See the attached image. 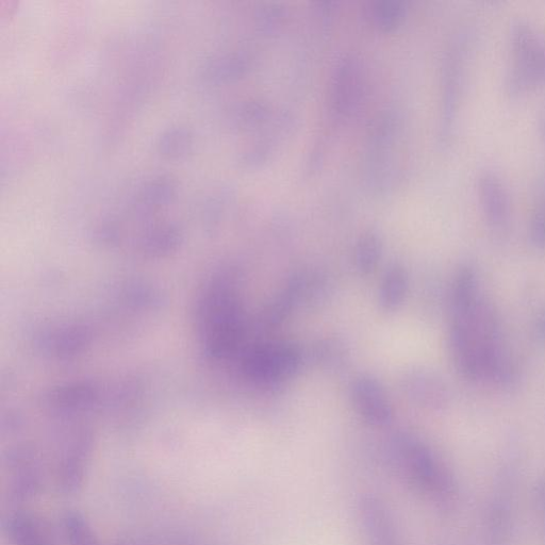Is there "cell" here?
Here are the masks:
<instances>
[{
	"label": "cell",
	"mask_w": 545,
	"mask_h": 545,
	"mask_svg": "<svg viewBox=\"0 0 545 545\" xmlns=\"http://www.w3.org/2000/svg\"><path fill=\"white\" fill-rule=\"evenodd\" d=\"M396 462L407 481L427 498L447 503L457 493V483L449 468L415 436L401 434L393 442Z\"/></svg>",
	"instance_id": "6da1fadb"
},
{
	"label": "cell",
	"mask_w": 545,
	"mask_h": 545,
	"mask_svg": "<svg viewBox=\"0 0 545 545\" xmlns=\"http://www.w3.org/2000/svg\"><path fill=\"white\" fill-rule=\"evenodd\" d=\"M303 360L302 349L294 343H267L246 355L243 369L254 382L274 385L288 381L299 372Z\"/></svg>",
	"instance_id": "7a4b0ae2"
},
{
	"label": "cell",
	"mask_w": 545,
	"mask_h": 545,
	"mask_svg": "<svg viewBox=\"0 0 545 545\" xmlns=\"http://www.w3.org/2000/svg\"><path fill=\"white\" fill-rule=\"evenodd\" d=\"M360 527L367 545H403L388 506L375 495H363L357 504Z\"/></svg>",
	"instance_id": "3957f363"
},
{
	"label": "cell",
	"mask_w": 545,
	"mask_h": 545,
	"mask_svg": "<svg viewBox=\"0 0 545 545\" xmlns=\"http://www.w3.org/2000/svg\"><path fill=\"white\" fill-rule=\"evenodd\" d=\"M351 399L359 416L374 426H386L393 419L388 395L377 378L370 374L358 376L351 387Z\"/></svg>",
	"instance_id": "277c9868"
},
{
	"label": "cell",
	"mask_w": 545,
	"mask_h": 545,
	"mask_svg": "<svg viewBox=\"0 0 545 545\" xmlns=\"http://www.w3.org/2000/svg\"><path fill=\"white\" fill-rule=\"evenodd\" d=\"M401 382L407 398L420 407L438 410L449 404L447 385L432 372L414 369L406 372Z\"/></svg>",
	"instance_id": "5b68a950"
},
{
	"label": "cell",
	"mask_w": 545,
	"mask_h": 545,
	"mask_svg": "<svg viewBox=\"0 0 545 545\" xmlns=\"http://www.w3.org/2000/svg\"><path fill=\"white\" fill-rule=\"evenodd\" d=\"M409 290V274L402 264L395 263L387 270L378 293V304L387 313L398 311Z\"/></svg>",
	"instance_id": "8992f818"
},
{
	"label": "cell",
	"mask_w": 545,
	"mask_h": 545,
	"mask_svg": "<svg viewBox=\"0 0 545 545\" xmlns=\"http://www.w3.org/2000/svg\"><path fill=\"white\" fill-rule=\"evenodd\" d=\"M505 494L495 495L488 507L486 531L491 545L508 542L513 527V508Z\"/></svg>",
	"instance_id": "52a82bcc"
},
{
	"label": "cell",
	"mask_w": 545,
	"mask_h": 545,
	"mask_svg": "<svg viewBox=\"0 0 545 545\" xmlns=\"http://www.w3.org/2000/svg\"><path fill=\"white\" fill-rule=\"evenodd\" d=\"M7 533L14 545H48L44 525L28 514H16L9 518Z\"/></svg>",
	"instance_id": "ba28073f"
},
{
	"label": "cell",
	"mask_w": 545,
	"mask_h": 545,
	"mask_svg": "<svg viewBox=\"0 0 545 545\" xmlns=\"http://www.w3.org/2000/svg\"><path fill=\"white\" fill-rule=\"evenodd\" d=\"M312 358L325 370L337 371L348 363L350 349L341 338L328 337L319 340L312 348Z\"/></svg>",
	"instance_id": "9c48e42d"
},
{
	"label": "cell",
	"mask_w": 545,
	"mask_h": 545,
	"mask_svg": "<svg viewBox=\"0 0 545 545\" xmlns=\"http://www.w3.org/2000/svg\"><path fill=\"white\" fill-rule=\"evenodd\" d=\"M383 243L375 233H367L359 239L355 249V268L361 276L374 273L381 262Z\"/></svg>",
	"instance_id": "30bf717a"
},
{
	"label": "cell",
	"mask_w": 545,
	"mask_h": 545,
	"mask_svg": "<svg viewBox=\"0 0 545 545\" xmlns=\"http://www.w3.org/2000/svg\"><path fill=\"white\" fill-rule=\"evenodd\" d=\"M63 527L71 545H103L87 519L78 511H69L65 514Z\"/></svg>",
	"instance_id": "8fae6325"
},
{
	"label": "cell",
	"mask_w": 545,
	"mask_h": 545,
	"mask_svg": "<svg viewBox=\"0 0 545 545\" xmlns=\"http://www.w3.org/2000/svg\"><path fill=\"white\" fill-rule=\"evenodd\" d=\"M85 467L77 457H70L62 461L59 468V486L65 493H75L84 485Z\"/></svg>",
	"instance_id": "7c38bea8"
},
{
	"label": "cell",
	"mask_w": 545,
	"mask_h": 545,
	"mask_svg": "<svg viewBox=\"0 0 545 545\" xmlns=\"http://www.w3.org/2000/svg\"><path fill=\"white\" fill-rule=\"evenodd\" d=\"M404 14L405 9L401 3H378L374 8L373 19L378 28L389 31L401 24Z\"/></svg>",
	"instance_id": "4fadbf2b"
},
{
	"label": "cell",
	"mask_w": 545,
	"mask_h": 545,
	"mask_svg": "<svg viewBox=\"0 0 545 545\" xmlns=\"http://www.w3.org/2000/svg\"><path fill=\"white\" fill-rule=\"evenodd\" d=\"M533 502L541 536L545 544V475L537 478L533 489Z\"/></svg>",
	"instance_id": "5bb4252c"
},
{
	"label": "cell",
	"mask_w": 545,
	"mask_h": 545,
	"mask_svg": "<svg viewBox=\"0 0 545 545\" xmlns=\"http://www.w3.org/2000/svg\"><path fill=\"white\" fill-rule=\"evenodd\" d=\"M537 333L540 337L545 338V312L537 321Z\"/></svg>",
	"instance_id": "9a60e30c"
}]
</instances>
